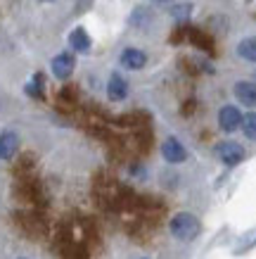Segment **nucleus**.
Masks as SVG:
<instances>
[{"label":"nucleus","instance_id":"f257e3e1","mask_svg":"<svg viewBox=\"0 0 256 259\" xmlns=\"http://www.w3.org/2000/svg\"><path fill=\"white\" fill-rule=\"evenodd\" d=\"M199 231H202V224L190 212H180L171 219V236L178 238V240H185V243L187 240H194V238L199 236Z\"/></svg>","mask_w":256,"mask_h":259},{"label":"nucleus","instance_id":"f03ea898","mask_svg":"<svg viewBox=\"0 0 256 259\" xmlns=\"http://www.w3.org/2000/svg\"><path fill=\"white\" fill-rule=\"evenodd\" d=\"M74 67H76V60L71 53H60V55L53 57V62H50V71H53L55 79L60 81H67L74 74Z\"/></svg>","mask_w":256,"mask_h":259},{"label":"nucleus","instance_id":"7ed1b4c3","mask_svg":"<svg viewBox=\"0 0 256 259\" xmlns=\"http://www.w3.org/2000/svg\"><path fill=\"white\" fill-rule=\"evenodd\" d=\"M218 157H221V162L228 166H235V164H240L242 159H244V148H242L240 143H235V141H223V143H218Z\"/></svg>","mask_w":256,"mask_h":259},{"label":"nucleus","instance_id":"20e7f679","mask_svg":"<svg viewBox=\"0 0 256 259\" xmlns=\"http://www.w3.org/2000/svg\"><path fill=\"white\" fill-rule=\"evenodd\" d=\"M218 126H221L223 131H228V134L237 131V128L242 126L240 110H237L235 105H225V107H221V112H218Z\"/></svg>","mask_w":256,"mask_h":259},{"label":"nucleus","instance_id":"39448f33","mask_svg":"<svg viewBox=\"0 0 256 259\" xmlns=\"http://www.w3.org/2000/svg\"><path fill=\"white\" fill-rule=\"evenodd\" d=\"M162 155L171 164H183L187 159V150H185V145L180 141H176V138H166L162 145Z\"/></svg>","mask_w":256,"mask_h":259},{"label":"nucleus","instance_id":"423d86ee","mask_svg":"<svg viewBox=\"0 0 256 259\" xmlns=\"http://www.w3.org/2000/svg\"><path fill=\"white\" fill-rule=\"evenodd\" d=\"M119 62H121V67H126V69L138 71L147 64V55H145L142 50H138V48H126V50H121V55H119Z\"/></svg>","mask_w":256,"mask_h":259},{"label":"nucleus","instance_id":"0eeeda50","mask_svg":"<svg viewBox=\"0 0 256 259\" xmlns=\"http://www.w3.org/2000/svg\"><path fill=\"white\" fill-rule=\"evenodd\" d=\"M233 93L242 105L256 107V83L254 81H237V83L233 86Z\"/></svg>","mask_w":256,"mask_h":259},{"label":"nucleus","instance_id":"6e6552de","mask_svg":"<svg viewBox=\"0 0 256 259\" xmlns=\"http://www.w3.org/2000/svg\"><path fill=\"white\" fill-rule=\"evenodd\" d=\"M17 150H19V136L5 128L0 134V159H12L17 155Z\"/></svg>","mask_w":256,"mask_h":259},{"label":"nucleus","instance_id":"1a4fd4ad","mask_svg":"<svg viewBox=\"0 0 256 259\" xmlns=\"http://www.w3.org/2000/svg\"><path fill=\"white\" fill-rule=\"evenodd\" d=\"M107 95L109 100H126V95H128V83H126V79L121 76V74H112L107 81Z\"/></svg>","mask_w":256,"mask_h":259},{"label":"nucleus","instance_id":"9d476101","mask_svg":"<svg viewBox=\"0 0 256 259\" xmlns=\"http://www.w3.org/2000/svg\"><path fill=\"white\" fill-rule=\"evenodd\" d=\"M69 46L74 53H88L90 50V46H93V40H90V36H88V31H85L83 26H76L74 31L69 33Z\"/></svg>","mask_w":256,"mask_h":259},{"label":"nucleus","instance_id":"9b49d317","mask_svg":"<svg viewBox=\"0 0 256 259\" xmlns=\"http://www.w3.org/2000/svg\"><path fill=\"white\" fill-rule=\"evenodd\" d=\"M237 55L247 62L256 64V36H249V38H242L237 43Z\"/></svg>","mask_w":256,"mask_h":259},{"label":"nucleus","instance_id":"f8f14e48","mask_svg":"<svg viewBox=\"0 0 256 259\" xmlns=\"http://www.w3.org/2000/svg\"><path fill=\"white\" fill-rule=\"evenodd\" d=\"M43 86H45V76H43V74H33V79L24 86V93L29 95V98L40 100V98H43Z\"/></svg>","mask_w":256,"mask_h":259},{"label":"nucleus","instance_id":"ddd939ff","mask_svg":"<svg viewBox=\"0 0 256 259\" xmlns=\"http://www.w3.org/2000/svg\"><path fill=\"white\" fill-rule=\"evenodd\" d=\"M242 131L249 141H256V112L242 114Z\"/></svg>","mask_w":256,"mask_h":259},{"label":"nucleus","instance_id":"4468645a","mask_svg":"<svg viewBox=\"0 0 256 259\" xmlns=\"http://www.w3.org/2000/svg\"><path fill=\"white\" fill-rule=\"evenodd\" d=\"M173 17L176 19H187L190 17V5H176L173 8Z\"/></svg>","mask_w":256,"mask_h":259},{"label":"nucleus","instance_id":"2eb2a0df","mask_svg":"<svg viewBox=\"0 0 256 259\" xmlns=\"http://www.w3.org/2000/svg\"><path fill=\"white\" fill-rule=\"evenodd\" d=\"M152 3H159V5H166V3H173V0H152Z\"/></svg>","mask_w":256,"mask_h":259},{"label":"nucleus","instance_id":"dca6fc26","mask_svg":"<svg viewBox=\"0 0 256 259\" xmlns=\"http://www.w3.org/2000/svg\"><path fill=\"white\" fill-rule=\"evenodd\" d=\"M40 3H55V0H40Z\"/></svg>","mask_w":256,"mask_h":259},{"label":"nucleus","instance_id":"f3484780","mask_svg":"<svg viewBox=\"0 0 256 259\" xmlns=\"http://www.w3.org/2000/svg\"><path fill=\"white\" fill-rule=\"evenodd\" d=\"M22 259H24V257H22Z\"/></svg>","mask_w":256,"mask_h":259}]
</instances>
